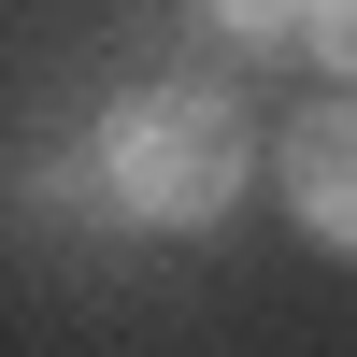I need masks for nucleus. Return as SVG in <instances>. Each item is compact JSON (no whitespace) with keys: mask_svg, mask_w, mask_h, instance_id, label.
I'll return each instance as SVG.
<instances>
[{"mask_svg":"<svg viewBox=\"0 0 357 357\" xmlns=\"http://www.w3.org/2000/svg\"><path fill=\"white\" fill-rule=\"evenodd\" d=\"M286 200H301L314 243H357V114L314 100L301 129H286Z\"/></svg>","mask_w":357,"mask_h":357,"instance_id":"obj_2","label":"nucleus"},{"mask_svg":"<svg viewBox=\"0 0 357 357\" xmlns=\"http://www.w3.org/2000/svg\"><path fill=\"white\" fill-rule=\"evenodd\" d=\"M215 15H243V29H272V15H314V0H215Z\"/></svg>","mask_w":357,"mask_h":357,"instance_id":"obj_4","label":"nucleus"},{"mask_svg":"<svg viewBox=\"0 0 357 357\" xmlns=\"http://www.w3.org/2000/svg\"><path fill=\"white\" fill-rule=\"evenodd\" d=\"M314 43H329L343 72H357V0H314Z\"/></svg>","mask_w":357,"mask_h":357,"instance_id":"obj_3","label":"nucleus"},{"mask_svg":"<svg viewBox=\"0 0 357 357\" xmlns=\"http://www.w3.org/2000/svg\"><path fill=\"white\" fill-rule=\"evenodd\" d=\"M100 172H114V200H129V215L200 229V215H229L243 129H229V100H215V86H143V100L100 129Z\"/></svg>","mask_w":357,"mask_h":357,"instance_id":"obj_1","label":"nucleus"}]
</instances>
